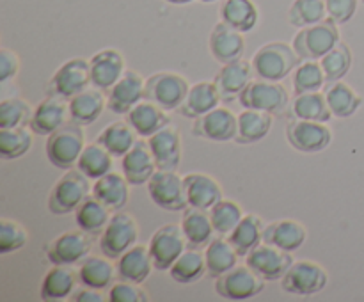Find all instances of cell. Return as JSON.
<instances>
[{
  "instance_id": "60d3db41",
  "label": "cell",
  "mask_w": 364,
  "mask_h": 302,
  "mask_svg": "<svg viewBox=\"0 0 364 302\" xmlns=\"http://www.w3.org/2000/svg\"><path fill=\"white\" fill-rule=\"evenodd\" d=\"M96 142H100L114 158H119L134 148V144L137 142V134L128 124V121H116L100 131Z\"/></svg>"
},
{
  "instance_id": "816d5d0a",
  "label": "cell",
  "mask_w": 364,
  "mask_h": 302,
  "mask_svg": "<svg viewBox=\"0 0 364 302\" xmlns=\"http://www.w3.org/2000/svg\"><path fill=\"white\" fill-rule=\"evenodd\" d=\"M107 298L110 302H148L149 295L139 283L119 279L109 288V297Z\"/></svg>"
},
{
  "instance_id": "9f6ffc18",
  "label": "cell",
  "mask_w": 364,
  "mask_h": 302,
  "mask_svg": "<svg viewBox=\"0 0 364 302\" xmlns=\"http://www.w3.org/2000/svg\"><path fill=\"white\" fill-rule=\"evenodd\" d=\"M167 4H173V6H187V4L194 2V0H166Z\"/></svg>"
},
{
  "instance_id": "30bf717a",
  "label": "cell",
  "mask_w": 364,
  "mask_h": 302,
  "mask_svg": "<svg viewBox=\"0 0 364 302\" xmlns=\"http://www.w3.org/2000/svg\"><path fill=\"white\" fill-rule=\"evenodd\" d=\"M148 194L159 208L166 212H185L188 208L183 176L176 171L156 169L148 181Z\"/></svg>"
},
{
  "instance_id": "680465c9",
  "label": "cell",
  "mask_w": 364,
  "mask_h": 302,
  "mask_svg": "<svg viewBox=\"0 0 364 302\" xmlns=\"http://www.w3.org/2000/svg\"><path fill=\"white\" fill-rule=\"evenodd\" d=\"M363 4H364V0H363Z\"/></svg>"
},
{
  "instance_id": "ac0fdd59",
  "label": "cell",
  "mask_w": 364,
  "mask_h": 302,
  "mask_svg": "<svg viewBox=\"0 0 364 302\" xmlns=\"http://www.w3.org/2000/svg\"><path fill=\"white\" fill-rule=\"evenodd\" d=\"M68 119H70V103H68V99L48 95L43 102H39L34 107L28 128L36 135L48 137L50 134L59 130L63 124H66Z\"/></svg>"
},
{
  "instance_id": "6da1fadb",
  "label": "cell",
  "mask_w": 364,
  "mask_h": 302,
  "mask_svg": "<svg viewBox=\"0 0 364 302\" xmlns=\"http://www.w3.org/2000/svg\"><path fill=\"white\" fill-rule=\"evenodd\" d=\"M301 63L302 59L295 52L294 45L283 41L267 43L259 46L251 59L255 77L270 82L284 80L288 75L294 73L295 68Z\"/></svg>"
},
{
  "instance_id": "bcb514c9",
  "label": "cell",
  "mask_w": 364,
  "mask_h": 302,
  "mask_svg": "<svg viewBox=\"0 0 364 302\" xmlns=\"http://www.w3.org/2000/svg\"><path fill=\"white\" fill-rule=\"evenodd\" d=\"M327 18L326 0H294L288 9V21L291 27L304 28L320 23Z\"/></svg>"
},
{
  "instance_id": "4dcf8cb0",
  "label": "cell",
  "mask_w": 364,
  "mask_h": 302,
  "mask_svg": "<svg viewBox=\"0 0 364 302\" xmlns=\"http://www.w3.org/2000/svg\"><path fill=\"white\" fill-rule=\"evenodd\" d=\"M78 281V270L71 265H53L43 277L39 295L43 301H64L75 293Z\"/></svg>"
},
{
  "instance_id": "7a4b0ae2",
  "label": "cell",
  "mask_w": 364,
  "mask_h": 302,
  "mask_svg": "<svg viewBox=\"0 0 364 302\" xmlns=\"http://www.w3.org/2000/svg\"><path fill=\"white\" fill-rule=\"evenodd\" d=\"M85 148L84 126L70 123L63 124L59 130L46 137V158L53 167L63 171H70L77 166L82 151Z\"/></svg>"
},
{
  "instance_id": "ba28073f",
  "label": "cell",
  "mask_w": 364,
  "mask_h": 302,
  "mask_svg": "<svg viewBox=\"0 0 364 302\" xmlns=\"http://www.w3.org/2000/svg\"><path fill=\"white\" fill-rule=\"evenodd\" d=\"M139 224L134 215L127 212H114L109 224L100 234V249L102 254L110 259H119L128 249L137 244Z\"/></svg>"
},
{
  "instance_id": "7402d4cb",
  "label": "cell",
  "mask_w": 364,
  "mask_h": 302,
  "mask_svg": "<svg viewBox=\"0 0 364 302\" xmlns=\"http://www.w3.org/2000/svg\"><path fill=\"white\" fill-rule=\"evenodd\" d=\"M252 78H255L252 64L245 59H237L233 63L223 64L213 82L219 89L220 98L224 102H233L238 99L240 92L247 87Z\"/></svg>"
},
{
  "instance_id": "cb8c5ba5",
  "label": "cell",
  "mask_w": 364,
  "mask_h": 302,
  "mask_svg": "<svg viewBox=\"0 0 364 302\" xmlns=\"http://www.w3.org/2000/svg\"><path fill=\"white\" fill-rule=\"evenodd\" d=\"M185 192L188 206L210 210L213 205L224 199L223 187L213 176L205 173H188L183 176Z\"/></svg>"
},
{
  "instance_id": "e575fe53",
  "label": "cell",
  "mask_w": 364,
  "mask_h": 302,
  "mask_svg": "<svg viewBox=\"0 0 364 302\" xmlns=\"http://www.w3.org/2000/svg\"><path fill=\"white\" fill-rule=\"evenodd\" d=\"M114 259L107 256H91L89 254L78 269V279L82 286L96 288V290H109L114 284V276L117 270L112 265Z\"/></svg>"
},
{
  "instance_id": "836d02e7",
  "label": "cell",
  "mask_w": 364,
  "mask_h": 302,
  "mask_svg": "<svg viewBox=\"0 0 364 302\" xmlns=\"http://www.w3.org/2000/svg\"><path fill=\"white\" fill-rule=\"evenodd\" d=\"M323 92H326L327 103H329L333 116L340 117V119L352 117L363 105V96L343 80L326 84Z\"/></svg>"
},
{
  "instance_id": "277c9868",
  "label": "cell",
  "mask_w": 364,
  "mask_h": 302,
  "mask_svg": "<svg viewBox=\"0 0 364 302\" xmlns=\"http://www.w3.org/2000/svg\"><path fill=\"white\" fill-rule=\"evenodd\" d=\"M340 41V25L326 18L320 23L299 28L291 45L302 60H320Z\"/></svg>"
},
{
  "instance_id": "5bb4252c",
  "label": "cell",
  "mask_w": 364,
  "mask_h": 302,
  "mask_svg": "<svg viewBox=\"0 0 364 302\" xmlns=\"http://www.w3.org/2000/svg\"><path fill=\"white\" fill-rule=\"evenodd\" d=\"M92 234L85 231H66L53 238L46 247V258L52 265H80L92 249Z\"/></svg>"
},
{
  "instance_id": "f907efd6",
  "label": "cell",
  "mask_w": 364,
  "mask_h": 302,
  "mask_svg": "<svg viewBox=\"0 0 364 302\" xmlns=\"http://www.w3.org/2000/svg\"><path fill=\"white\" fill-rule=\"evenodd\" d=\"M28 242V233L20 222L11 219L0 220V254H11L23 249Z\"/></svg>"
},
{
  "instance_id": "db71d44e",
  "label": "cell",
  "mask_w": 364,
  "mask_h": 302,
  "mask_svg": "<svg viewBox=\"0 0 364 302\" xmlns=\"http://www.w3.org/2000/svg\"><path fill=\"white\" fill-rule=\"evenodd\" d=\"M20 71V57L16 52L9 48L0 50V82L7 84L13 80Z\"/></svg>"
},
{
  "instance_id": "681fc988",
  "label": "cell",
  "mask_w": 364,
  "mask_h": 302,
  "mask_svg": "<svg viewBox=\"0 0 364 302\" xmlns=\"http://www.w3.org/2000/svg\"><path fill=\"white\" fill-rule=\"evenodd\" d=\"M34 109L20 96H11L0 102V128L28 126Z\"/></svg>"
},
{
  "instance_id": "9c48e42d",
  "label": "cell",
  "mask_w": 364,
  "mask_h": 302,
  "mask_svg": "<svg viewBox=\"0 0 364 302\" xmlns=\"http://www.w3.org/2000/svg\"><path fill=\"white\" fill-rule=\"evenodd\" d=\"M267 281L258 272L245 265H237L215 279V291L226 301L240 302L258 297Z\"/></svg>"
},
{
  "instance_id": "8992f818",
  "label": "cell",
  "mask_w": 364,
  "mask_h": 302,
  "mask_svg": "<svg viewBox=\"0 0 364 302\" xmlns=\"http://www.w3.org/2000/svg\"><path fill=\"white\" fill-rule=\"evenodd\" d=\"M329 283V274L320 263L311 259H297L290 265L281 279V288L290 295L313 297L326 290Z\"/></svg>"
},
{
  "instance_id": "5b68a950",
  "label": "cell",
  "mask_w": 364,
  "mask_h": 302,
  "mask_svg": "<svg viewBox=\"0 0 364 302\" xmlns=\"http://www.w3.org/2000/svg\"><path fill=\"white\" fill-rule=\"evenodd\" d=\"M238 102L244 109L263 110V112H269L276 117L288 109L290 95L281 82L252 78L247 87L240 92Z\"/></svg>"
},
{
  "instance_id": "f546056e",
  "label": "cell",
  "mask_w": 364,
  "mask_h": 302,
  "mask_svg": "<svg viewBox=\"0 0 364 302\" xmlns=\"http://www.w3.org/2000/svg\"><path fill=\"white\" fill-rule=\"evenodd\" d=\"M155 269L153 265L151 252L148 245L135 244L134 247L128 249L119 259H117V279L132 281V283L142 284L149 277L151 270Z\"/></svg>"
},
{
  "instance_id": "f1b7e54d",
  "label": "cell",
  "mask_w": 364,
  "mask_h": 302,
  "mask_svg": "<svg viewBox=\"0 0 364 302\" xmlns=\"http://www.w3.org/2000/svg\"><path fill=\"white\" fill-rule=\"evenodd\" d=\"M92 195L112 212H121L130 199V183L124 178V174L110 171L105 176L95 180Z\"/></svg>"
},
{
  "instance_id": "f35d334b",
  "label": "cell",
  "mask_w": 364,
  "mask_h": 302,
  "mask_svg": "<svg viewBox=\"0 0 364 302\" xmlns=\"http://www.w3.org/2000/svg\"><path fill=\"white\" fill-rule=\"evenodd\" d=\"M263 231H265V224L263 219L256 213H245L238 226L228 234L230 242L240 256H247L252 249L263 244Z\"/></svg>"
},
{
  "instance_id": "44dd1931",
  "label": "cell",
  "mask_w": 364,
  "mask_h": 302,
  "mask_svg": "<svg viewBox=\"0 0 364 302\" xmlns=\"http://www.w3.org/2000/svg\"><path fill=\"white\" fill-rule=\"evenodd\" d=\"M149 148H151L153 156L156 160L159 169L178 171L181 163V135L174 124H167L162 130L148 137Z\"/></svg>"
},
{
  "instance_id": "8d00e7d4",
  "label": "cell",
  "mask_w": 364,
  "mask_h": 302,
  "mask_svg": "<svg viewBox=\"0 0 364 302\" xmlns=\"http://www.w3.org/2000/svg\"><path fill=\"white\" fill-rule=\"evenodd\" d=\"M205 258H206V269H208V276L212 279H217L228 270L238 265V258L240 254L228 237H215L208 245L205 247Z\"/></svg>"
},
{
  "instance_id": "2e32d148",
  "label": "cell",
  "mask_w": 364,
  "mask_h": 302,
  "mask_svg": "<svg viewBox=\"0 0 364 302\" xmlns=\"http://www.w3.org/2000/svg\"><path fill=\"white\" fill-rule=\"evenodd\" d=\"M245 263L265 281H281L294 263V258H291V252L263 242L245 256Z\"/></svg>"
},
{
  "instance_id": "d6a6232c",
  "label": "cell",
  "mask_w": 364,
  "mask_h": 302,
  "mask_svg": "<svg viewBox=\"0 0 364 302\" xmlns=\"http://www.w3.org/2000/svg\"><path fill=\"white\" fill-rule=\"evenodd\" d=\"M181 230H183L185 238H187L188 247L203 249L215 238L213 237L215 230H213L212 217H210L208 210L188 206L183 212Z\"/></svg>"
},
{
  "instance_id": "603a6c76",
  "label": "cell",
  "mask_w": 364,
  "mask_h": 302,
  "mask_svg": "<svg viewBox=\"0 0 364 302\" xmlns=\"http://www.w3.org/2000/svg\"><path fill=\"white\" fill-rule=\"evenodd\" d=\"M91 63V80L92 85L102 91H109L127 71L124 68V59L119 50L105 48L100 50L98 53L89 59Z\"/></svg>"
},
{
  "instance_id": "ee69618b",
  "label": "cell",
  "mask_w": 364,
  "mask_h": 302,
  "mask_svg": "<svg viewBox=\"0 0 364 302\" xmlns=\"http://www.w3.org/2000/svg\"><path fill=\"white\" fill-rule=\"evenodd\" d=\"M112 163L114 156L100 142H92V144H85L77 162V169L91 180H98L112 171Z\"/></svg>"
},
{
  "instance_id": "d4e9b609",
  "label": "cell",
  "mask_w": 364,
  "mask_h": 302,
  "mask_svg": "<svg viewBox=\"0 0 364 302\" xmlns=\"http://www.w3.org/2000/svg\"><path fill=\"white\" fill-rule=\"evenodd\" d=\"M68 103H70V121L80 126H89L96 123L105 110L107 95L105 91L92 85L68 99Z\"/></svg>"
},
{
  "instance_id": "c3c4849f",
  "label": "cell",
  "mask_w": 364,
  "mask_h": 302,
  "mask_svg": "<svg viewBox=\"0 0 364 302\" xmlns=\"http://www.w3.org/2000/svg\"><path fill=\"white\" fill-rule=\"evenodd\" d=\"M208 212L210 217H212L213 230H215L217 234H223V237H228L244 217L242 206L233 199H220Z\"/></svg>"
},
{
  "instance_id": "ab89813d",
  "label": "cell",
  "mask_w": 364,
  "mask_h": 302,
  "mask_svg": "<svg viewBox=\"0 0 364 302\" xmlns=\"http://www.w3.org/2000/svg\"><path fill=\"white\" fill-rule=\"evenodd\" d=\"M171 279L180 284H192L198 283L205 274H208L206 269L205 251L198 247H187L181 252L180 258L174 261V265L169 269Z\"/></svg>"
},
{
  "instance_id": "7dc6e473",
  "label": "cell",
  "mask_w": 364,
  "mask_h": 302,
  "mask_svg": "<svg viewBox=\"0 0 364 302\" xmlns=\"http://www.w3.org/2000/svg\"><path fill=\"white\" fill-rule=\"evenodd\" d=\"M352 60H354V57H352L350 46L343 41L338 43L331 52H327L326 55L320 59L322 70L323 73H326L327 84H329V82L343 80L345 75L350 71Z\"/></svg>"
},
{
  "instance_id": "e0dca14e",
  "label": "cell",
  "mask_w": 364,
  "mask_h": 302,
  "mask_svg": "<svg viewBox=\"0 0 364 302\" xmlns=\"http://www.w3.org/2000/svg\"><path fill=\"white\" fill-rule=\"evenodd\" d=\"M237 130V116L230 109H224V107H215L213 110L206 112L205 116L194 119V124H192V134L196 137H201L213 142L235 141Z\"/></svg>"
},
{
  "instance_id": "4316f807",
  "label": "cell",
  "mask_w": 364,
  "mask_h": 302,
  "mask_svg": "<svg viewBox=\"0 0 364 302\" xmlns=\"http://www.w3.org/2000/svg\"><path fill=\"white\" fill-rule=\"evenodd\" d=\"M220 102H223V98H220L215 82L203 80L191 85L187 98H185V102L181 103L176 112L180 116L187 117V119H198V117L205 116L206 112L219 107Z\"/></svg>"
},
{
  "instance_id": "9a60e30c",
  "label": "cell",
  "mask_w": 364,
  "mask_h": 302,
  "mask_svg": "<svg viewBox=\"0 0 364 302\" xmlns=\"http://www.w3.org/2000/svg\"><path fill=\"white\" fill-rule=\"evenodd\" d=\"M146 78L134 70H127L123 77L107 91V109L127 116L137 103L144 99Z\"/></svg>"
},
{
  "instance_id": "b9f144b4",
  "label": "cell",
  "mask_w": 364,
  "mask_h": 302,
  "mask_svg": "<svg viewBox=\"0 0 364 302\" xmlns=\"http://www.w3.org/2000/svg\"><path fill=\"white\" fill-rule=\"evenodd\" d=\"M110 212H112V210L107 208L102 201H98V199L91 194L80 206H78L77 212H75V222H77L78 230L85 231V233L102 234V231L105 230L110 217H112Z\"/></svg>"
},
{
  "instance_id": "7bdbcfd3",
  "label": "cell",
  "mask_w": 364,
  "mask_h": 302,
  "mask_svg": "<svg viewBox=\"0 0 364 302\" xmlns=\"http://www.w3.org/2000/svg\"><path fill=\"white\" fill-rule=\"evenodd\" d=\"M34 135L27 126L0 128V158L16 160L27 155L34 144Z\"/></svg>"
},
{
  "instance_id": "1f68e13d",
  "label": "cell",
  "mask_w": 364,
  "mask_h": 302,
  "mask_svg": "<svg viewBox=\"0 0 364 302\" xmlns=\"http://www.w3.org/2000/svg\"><path fill=\"white\" fill-rule=\"evenodd\" d=\"M237 119L238 130L235 142L242 146L256 144V142L263 141V139L270 134L274 124L272 114L255 109H244L238 114Z\"/></svg>"
},
{
  "instance_id": "7c38bea8",
  "label": "cell",
  "mask_w": 364,
  "mask_h": 302,
  "mask_svg": "<svg viewBox=\"0 0 364 302\" xmlns=\"http://www.w3.org/2000/svg\"><path fill=\"white\" fill-rule=\"evenodd\" d=\"M149 252H151L153 265L156 270H169L174 265L181 252L188 247L181 226L176 224H166L159 227L149 238Z\"/></svg>"
},
{
  "instance_id": "52a82bcc",
  "label": "cell",
  "mask_w": 364,
  "mask_h": 302,
  "mask_svg": "<svg viewBox=\"0 0 364 302\" xmlns=\"http://www.w3.org/2000/svg\"><path fill=\"white\" fill-rule=\"evenodd\" d=\"M188 89H191V84L183 75L174 73V71H159L146 78L144 99H149L171 112V110L180 109L181 103L187 98Z\"/></svg>"
},
{
  "instance_id": "d590c367",
  "label": "cell",
  "mask_w": 364,
  "mask_h": 302,
  "mask_svg": "<svg viewBox=\"0 0 364 302\" xmlns=\"http://www.w3.org/2000/svg\"><path fill=\"white\" fill-rule=\"evenodd\" d=\"M220 20L237 31H255L259 21V9L252 0H223L219 7Z\"/></svg>"
},
{
  "instance_id": "74e56055",
  "label": "cell",
  "mask_w": 364,
  "mask_h": 302,
  "mask_svg": "<svg viewBox=\"0 0 364 302\" xmlns=\"http://www.w3.org/2000/svg\"><path fill=\"white\" fill-rule=\"evenodd\" d=\"M290 117L291 119H309L320 121V123H329L333 112L327 103L326 92H304V95H295L290 102Z\"/></svg>"
},
{
  "instance_id": "83f0119b",
  "label": "cell",
  "mask_w": 364,
  "mask_h": 302,
  "mask_svg": "<svg viewBox=\"0 0 364 302\" xmlns=\"http://www.w3.org/2000/svg\"><path fill=\"white\" fill-rule=\"evenodd\" d=\"M127 121L139 137H151L159 130L171 123L169 114L166 109L159 107L149 99H142L127 114Z\"/></svg>"
},
{
  "instance_id": "6f0895ef",
  "label": "cell",
  "mask_w": 364,
  "mask_h": 302,
  "mask_svg": "<svg viewBox=\"0 0 364 302\" xmlns=\"http://www.w3.org/2000/svg\"><path fill=\"white\" fill-rule=\"evenodd\" d=\"M199 2H203V4H215V2H219V0H199Z\"/></svg>"
},
{
  "instance_id": "3957f363",
  "label": "cell",
  "mask_w": 364,
  "mask_h": 302,
  "mask_svg": "<svg viewBox=\"0 0 364 302\" xmlns=\"http://www.w3.org/2000/svg\"><path fill=\"white\" fill-rule=\"evenodd\" d=\"M92 194L91 178L82 171H66L60 180L53 185L48 195V210L53 215H70Z\"/></svg>"
},
{
  "instance_id": "d6986e66",
  "label": "cell",
  "mask_w": 364,
  "mask_h": 302,
  "mask_svg": "<svg viewBox=\"0 0 364 302\" xmlns=\"http://www.w3.org/2000/svg\"><path fill=\"white\" fill-rule=\"evenodd\" d=\"M208 46L210 53H212V57L217 63H233V60L242 59L245 52L244 32L237 31V28H233L231 25L224 23L220 20L210 32Z\"/></svg>"
},
{
  "instance_id": "f5cc1de1",
  "label": "cell",
  "mask_w": 364,
  "mask_h": 302,
  "mask_svg": "<svg viewBox=\"0 0 364 302\" xmlns=\"http://www.w3.org/2000/svg\"><path fill=\"white\" fill-rule=\"evenodd\" d=\"M358 6L359 0H326L327 18L338 25L348 23L358 13Z\"/></svg>"
},
{
  "instance_id": "484cf974",
  "label": "cell",
  "mask_w": 364,
  "mask_h": 302,
  "mask_svg": "<svg viewBox=\"0 0 364 302\" xmlns=\"http://www.w3.org/2000/svg\"><path fill=\"white\" fill-rule=\"evenodd\" d=\"M308 238V230L302 222L295 219H279L265 226L263 231V242L287 252H295L304 245Z\"/></svg>"
},
{
  "instance_id": "ffe728a7",
  "label": "cell",
  "mask_w": 364,
  "mask_h": 302,
  "mask_svg": "<svg viewBox=\"0 0 364 302\" xmlns=\"http://www.w3.org/2000/svg\"><path fill=\"white\" fill-rule=\"evenodd\" d=\"M121 169H123L124 178L130 185L148 183L159 169L151 148H149V142L144 139H139L134 148L127 155L121 156Z\"/></svg>"
},
{
  "instance_id": "f6af8a7d",
  "label": "cell",
  "mask_w": 364,
  "mask_h": 302,
  "mask_svg": "<svg viewBox=\"0 0 364 302\" xmlns=\"http://www.w3.org/2000/svg\"><path fill=\"white\" fill-rule=\"evenodd\" d=\"M327 84L326 73L322 70L320 60H302L294 71L291 87L294 95H304V92L322 91Z\"/></svg>"
},
{
  "instance_id": "11a10c76",
  "label": "cell",
  "mask_w": 364,
  "mask_h": 302,
  "mask_svg": "<svg viewBox=\"0 0 364 302\" xmlns=\"http://www.w3.org/2000/svg\"><path fill=\"white\" fill-rule=\"evenodd\" d=\"M100 291L102 290L84 286L80 288V290L75 291V293L71 295V298H73L75 302H103V295L100 293Z\"/></svg>"
},
{
  "instance_id": "8fae6325",
  "label": "cell",
  "mask_w": 364,
  "mask_h": 302,
  "mask_svg": "<svg viewBox=\"0 0 364 302\" xmlns=\"http://www.w3.org/2000/svg\"><path fill=\"white\" fill-rule=\"evenodd\" d=\"M92 85L91 80V63L82 57L66 60L55 73L52 75L48 84V95L60 96L64 99H71L75 95L82 92Z\"/></svg>"
},
{
  "instance_id": "4fadbf2b",
  "label": "cell",
  "mask_w": 364,
  "mask_h": 302,
  "mask_svg": "<svg viewBox=\"0 0 364 302\" xmlns=\"http://www.w3.org/2000/svg\"><path fill=\"white\" fill-rule=\"evenodd\" d=\"M287 139L301 153H320L333 142V130L327 123L309 119H291L287 124Z\"/></svg>"
}]
</instances>
